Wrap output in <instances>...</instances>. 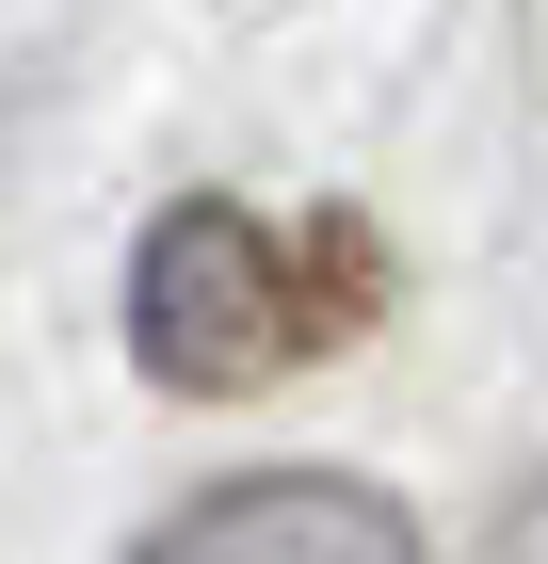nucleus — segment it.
I'll return each instance as SVG.
<instances>
[{
	"label": "nucleus",
	"mask_w": 548,
	"mask_h": 564,
	"mask_svg": "<svg viewBox=\"0 0 548 564\" xmlns=\"http://www.w3.org/2000/svg\"><path fill=\"white\" fill-rule=\"evenodd\" d=\"M484 564H548V484H516L501 517H484Z\"/></svg>",
	"instance_id": "obj_3"
},
{
	"label": "nucleus",
	"mask_w": 548,
	"mask_h": 564,
	"mask_svg": "<svg viewBox=\"0 0 548 564\" xmlns=\"http://www.w3.org/2000/svg\"><path fill=\"white\" fill-rule=\"evenodd\" d=\"M372 323V242L355 226H258L243 194H178L129 242V371L178 403H243Z\"/></svg>",
	"instance_id": "obj_1"
},
{
	"label": "nucleus",
	"mask_w": 548,
	"mask_h": 564,
	"mask_svg": "<svg viewBox=\"0 0 548 564\" xmlns=\"http://www.w3.org/2000/svg\"><path fill=\"white\" fill-rule=\"evenodd\" d=\"M129 564H436V549H420V517H404L387 484H355V468H243V484H211V500H178Z\"/></svg>",
	"instance_id": "obj_2"
}]
</instances>
